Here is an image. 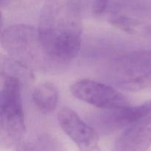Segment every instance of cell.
<instances>
[{"label":"cell","instance_id":"277c9868","mask_svg":"<svg viewBox=\"0 0 151 151\" xmlns=\"http://www.w3.org/2000/svg\"><path fill=\"white\" fill-rule=\"evenodd\" d=\"M114 83L128 91L151 87V50L130 52L116 59L109 69Z\"/></svg>","mask_w":151,"mask_h":151},{"label":"cell","instance_id":"30bf717a","mask_svg":"<svg viewBox=\"0 0 151 151\" xmlns=\"http://www.w3.org/2000/svg\"><path fill=\"white\" fill-rule=\"evenodd\" d=\"M32 98L34 106L41 113L49 114L57 108L58 102V90L52 83H42L34 88Z\"/></svg>","mask_w":151,"mask_h":151},{"label":"cell","instance_id":"8992f818","mask_svg":"<svg viewBox=\"0 0 151 151\" xmlns=\"http://www.w3.org/2000/svg\"><path fill=\"white\" fill-rule=\"evenodd\" d=\"M3 49L15 58L32 60L38 52L45 54L40 43L38 29L27 24H15L2 31Z\"/></svg>","mask_w":151,"mask_h":151},{"label":"cell","instance_id":"3957f363","mask_svg":"<svg viewBox=\"0 0 151 151\" xmlns=\"http://www.w3.org/2000/svg\"><path fill=\"white\" fill-rule=\"evenodd\" d=\"M91 10L115 27L133 33L151 19V0H92Z\"/></svg>","mask_w":151,"mask_h":151},{"label":"cell","instance_id":"ba28073f","mask_svg":"<svg viewBox=\"0 0 151 151\" xmlns=\"http://www.w3.org/2000/svg\"><path fill=\"white\" fill-rule=\"evenodd\" d=\"M151 146V100L139 119L125 128L117 137L112 151H147Z\"/></svg>","mask_w":151,"mask_h":151},{"label":"cell","instance_id":"5b68a950","mask_svg":"<svg viewBox=\"0 0 151 151\" xmlns=\"http://www.w3.org/2000/svg\"><path fill=\"white\" fill-rule=\"evenodd\" d=\"M70 91L78 100L105 110L130 105L128 98L117 89L92 80L75 81L70 86Z\"/></svg>","mask_w":151,"mask_h":151},{"label":"cell","instance_id":"8fae6325","mask_svg":"<svg viewBox=\"0 0 151 151\" xmlns=\"http://www.w3.org/2000/svg\"><path fill=\"white\" fill-rule=\"evenodd\" d=\"M35 151H63L60 150V148H58V147H52V146H38V147H35Z\"/></svg>","mask_w":151,"mask_h":151},{"label":"cell","instance_id":"52a82bcc","mask_svg":"<svg viewBox=\"0 0 151 151\" xmlns=\"http://www.w3.org/2000/svg\"><path fill=\"white\" fill-rule=\"evenodd\" d=\"M59 125L63 132L75 142L80 151L100 149L99 134L94 127L88 125L69 107H63L58 114Z\"/></svg>","mask_w":151,"mask_h":151},{"label":"cell","instance_id":"6da1fadb","mask_svg":"<svg viewBox=\"0 0 151 151\" xmlns=\"http://www.w3.org/2000/svg\"><path fill=\"white\" fill-rule=\"evenodd\" d=\"M40 43L47 56L68 61L79 53L82 23L78 7L72 0H50L43 7L38 29Z\"/></svg>","mask_w":151,"mask_h":151},{"label":"cell","instance_id":"9c48e42d","mask_svg":"<svg viewBox=\"0 0 151 151\" xmlns=\"http://www.w3.org/2000/svg\"><path fill=\"white\" fill-rule=\"evenodd\" d=\"M148 103L139 106H127L106 109L94 117V125L103 133L113 132L128 126L139 119L147 110Z\"/></svg>","mask_w":151,"mask_h":151},{"label":"cell","instance_id":"7c38bea8","mask_svg":"<svg viewBox=\"0 0 151 151\" xmlns=\"http://www.w3.org/2000/svg\"><path fill=\"white\" fill-rule=\"evenodd\" d=\"M13 1H14V0H0V3H1V7H3V6L8 5Z\"/></svg>","mask_w":151,"mask_h":151},{"label":"cell","instance_id":"7a4b0ae2","mask_svg":"<svg viewBox=\"0 0 151 151\" xmlns=\"http://www.w3.org/2000/svg\"><path fill=\"white\" fill-rule=\"evenodd\" d=\"M21 81L6 75L0 93V145L3 149L17 147L25 131Z\"/></svg>","mask_w":151,"mask_h":151}]
</instances>
